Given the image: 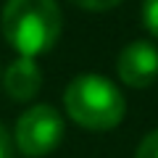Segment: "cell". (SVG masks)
<instances>
[{"label": "cell", "instance_id": "1", "mask_svg": "<svg viewBox=\"0 0 158 158\" xmlns=\"http://www.w3.org/2000/svg\"><path fill=\"white\" fill-rule=\"evenodd\" d=\"M61 24L56 0H8L3 8V37L24 58L50 50L61 37Z\"/></svg>", "mask_w": 158, "mask_h": 158}, {"label": "cell", "instance_id": "2", "mask_svg": "<svg viewBox=\"0 0 158 158\" xmlns=\"http://www.w3.org/2000/svg\"><path fill=\"white\" fill-rule=\"evenodd\" d=\"M69 116L85 129L106 132L121 124L127 113L124 95L118 92L113 82H108L100 74H82L74 82H69L63 92Z\"/></svg>", "mask_w": 158, "mask_h": 158}, {"label": "cell", "instance_id": "3", "mask_svg": "<svg viewBox=\"0 0 158 158\" xmlns=\"http://www.w3.org/2000/svg\"><path fill=\"white\" fill-rule=\"evenodd\" d=\"M63 118L50 106H32L16 124V145L24 156H48L63 140Z\"/></svg>", "mask_w": 158, "mask_h": 158}, {"label": "cell", "instance_id": "4", "mask_svg": "<svg viewBox=\"0 0 158 158\" xmlns=\"http://www.w3.org/2000/svg\"><path fill=\"white\" fill-rule=\"evenodd\" d=\"M116 71L121 77V82L129 87H150L158 79V48L137 40L132 45H127L124 50L118 53L116 61Z\"/></svg>", "mask_w": 158, "mask_h": 158}, {"label": "cell", "instance_id": "5", "mask_svg": "<svg viewBox=\"0 0 158 158\" xmlns=\"http://www.w3.org/2000/svg\"><path fill=\"white\" fill-rule=\"evenodd\" d=\"M42 87V71L32 58H16L11 66L6 69V92L16 103H27Z\"/></svg>", "mask_w": 158, "mask_h": 158}, {"label": "cell", "instance_id": "6", "mask_svg": "<svg viewBox=\"0 0 158 158\" xmlns=\"http://www.w3.org/2000/svg\"><path fill=\"white\" fill-rule=\"evenodd\" d=\"M142 24L153 37H158V0H145L142 3Z\"/></svg>", "mask_w": 158, "mask_h": 158}, {"label": "cell", "instance_id": "7", "mask_svg": "<svg viewBox=\"0 0 158 158\" xmlns=\"http://www.w3.org/2000/svg\"><path fill=\"white\" fill-rule=\"evenodd\" d=\"M135 158H158V129L150 132V135L140 142V148H137Z\"/></svg>", "mask_w": 158, "mask_h": 158}, {"label": "cell", "instance_id": "8", "mask_svg": "<svg viewBox=\"0 0 158 158\" xmlns=\"http://www.w3.org/2000/svg\"><path fill=\"white\" fill-rule=\"evenodd\" d=\"M71 3L79 8H87V11H108V8L118 6L121 0H71Z\"/></svg>", "mask_w": 158, "mask_h": 158}, {"label": "cell", "instance_id": "9", "mask_svg": "<svg viewBox=\"0 0 158 158\" xmlns=\"http://www.w3.org/2000/svg\"><path fill=\"white\" fill-rule=\"evenodd\" d=\"M8 156H11V142H8V132L0 124V158H8Z\"/></svg>", "mask_w": 158, "mask_h": 158}]
</instances>
